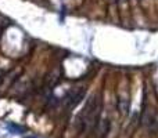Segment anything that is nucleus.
Segmentation results:
<instances>
[{
  "label": "nucleus",
  "instance_id": "obj_1",
  "mask_svg": "<svg viewBox=\"0 0 158 138\" xmlns=\"http://www.w3.org/2000/svg\"><path fill=\"white\" fill-rule=\"evenodd\" d=\"M128 106H129L128 100H126L125 97H121V98H119V108H121V111H122V112H126Z\"/></svg>",
  "mask_w": 158,
  "mask_h": 138
}]
</instances>
